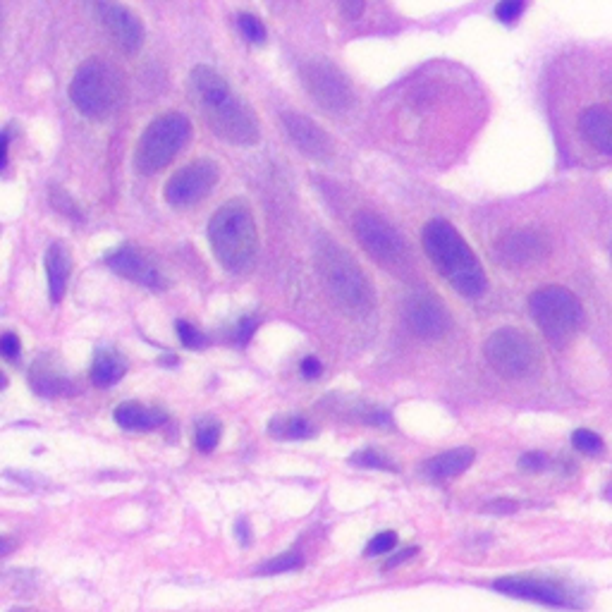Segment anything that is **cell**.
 <instances>
[{"instance_id":"obj_1","label":"cell","mask_w":612,"mask_h":612,"mask_svg":"<svg viewBox=\"0 0 612 612\" xmlns=\"http://www.w3.org/2000/svg\"><path fill=\"white\" fill-rule=\"evenodd\" d=\"M483 115V96L469 72L431 63L402 82L385 103L390 139L412 149L448 146Z\"/></svg>"},{"instance_id":"obj_2","label":"cell","mask_w":612,"mask_h":612,"mask_svg":"<svg viewBox=\"0 0 612 612\" xmlns=\"http://www.w3.org/2000/svg\"><path fill=\"white\" fill-rule=\"evenodd\" d=\"M558 77L569 96H577L572 132L584 149L612 158V48L577 44L558 55Z\"/></svg>"},{"instance_id":"obj_3","label":"cell","mask_w":612,"mask_h":612,"mask_svg":"<svg viewBox=\"0 0 612 612\" xmlns=\"http://www.w3.org/2000/svg\"><path fill=\"white\" fill-rule=\"evenodd\" d=\"M189 87L206 125L216 132V137L237 146H254L259 142L261 130L252 108L237 99L220 72L208 65H197L189 75Z\"/></svg>"},{"instance_id":"obj_4","label":"cell","mask_w":612,"mask_h":612,"mask_svg":"<svg viewBox=\"0 0 612 612\" xmlns=\"http://www.w3.org/2000/svg\"><path fill=\"white\" fill-rule=\"evenodd\" d=\"M426 256L431 259L436 271L448 280L450 287L462 297H481L486 292L488 280L483 266L469 242L459 235L455 225L448 220H431L421 235Z\"/></svg>"},{"instance_id":"obj_5","label":"cell","mask_w":612,"mask_h":612,"mask_svg":"<svg viewBox=\"0 0 612 612\" xmlns=\"http://www.w3.org/2000/svg\"><path fill=\"white\" fill-rule=\"evenodd\" d=\"M208 242L220 266L228 271L240 273L252 266L259 252V230L247 201L232 199L213 213L208 223Z\"/></svg>"},{"instance_id":"obj_6","label":"cell","mask_w":612,"mask_h":612,"mask_svg":"<svg viewBox=\"0 0 612 612\" xmlns=\"http://www.w3.org/2000/svg\"><path fill=\"white\" fill-rule=\"evenodd\" d=\"M316 261L333 302L350 316L369 314L373 302H376V295H373L369 278L361 271L359 263L354 261V256L345 247H340V244L321 240Z\"/></svg>"},{"instance_id":"obj_7","label":"cell","mask_w":612,"mask_h":612,"mask_svg":"<svg viewBox=\"0 0 612 612\" xmlns=\"http://www.w3.org/2000/svg\"><path fill=\"white\" fill-rule=\"evenodd\" d=\"M127 96V84L120 67L101 58L79 65L70 84V99L84 118L106 120L118 113Z\"/></svg>"},{"instance_id":"obj_8","label":"cell","mask_w":612,"mask_h":612,"mask_svg":"<svg viewBox=\"0 0 612 612\" xmlns=\"http://www.w3.org/2000/svg\"><path fill=\"white\" fill-rule=\"evenodd\" d=\"M529 309L541 333L555 347H567L577 338L581 323H584V309H581L579 297L562 285H548L536 290L529 297Z\"/></svg>"},{"instance_id":"obj_9","label":"cell","mask_w":612,"mask_h":612,"mask_svg":"<svg viewBox=\"0 0 612 612\" xmlns=\"http://www.w3.org/2000/svg\"><path fill=\"white\" fill-rule=\"evenodd\" d=\"M483 357L505 381L534 378L543 366L541 347L519 328H500L483 342Z\"/></svg>"},{"instance_id":"obj_10","label":"cell","mask_w":612,"mask_h":612,"mask_svg":"<svg viewBox=\"0 0 612 612\" xmlns=\"http://www.w3.org/2000/svg\"><path fill=\"white\" fill-rule=\"evenodd\" d=\"M192 137V122L182 113H163L146 127L134 151V168L142 175L161 173Z\"/></svg>"},{"instance_id":"obj_11","label":"cell","mask_w":612,"mask_h":612,"mask_svg":"<svg viewBox=\"0 0 612 612\" xmlns=\"http://www.w3.org/2000/svg\"><path fill=\"white\" fill-rule=\"evenodd\" d=\"M352 228L361 249H364L378 266H383L385 271L397 275H405L409 271L412 259H409L407 244L388 220L373 211H359L352 220Z\"/></svg>"},{"instance_id":"obj_12","label":"cell","mask_w":612,"mask_h":612,"mask_svg":"<svg viewBox=\"0 0 612 612\" xmlns=\"http://www.w3.org/2000/svg\"><path fill=\"white\" fill-rule=\"evenodd\" d=\"M302 82L316 106L330 115H345L354 106V89L328 60H311L302 67Z\"/></svg>"},{"instance_id":"obj_13","label":"cell","mask_w":612,"mask_h":612,"mask_svg":"<svg viewBox=\"0 0 612 612\" xmlns=\"http://www.w3.org/2000/svg\"><path fill=\"white\" fill-rule=\"evenodd\" d=\"M220 168L208 158L194 161L180 168L165 182V201L175 208H187L199 204L218 185Z\"/></svg>"},{"instance_id":"obj_14","label":"cell","mask_w":612,"mask_h":612,"mask_svg":"<svg viewBox=\"0 0 612 612\" xmlns=\"http://www.w3.org/2000/svg\"><path fill=\"white\" fill-rule=\"evenodd\" d=\"M87 5L99 20L108 39L120 48L122 53H137L144 44V27L139 17L118 0H87Z\"/></svg>"},{"instance_id":"obj_15","label":"cell","mask_w":612,"mask_h":612,"mask_svg":"<svg viewBox=\"0 0 612 612\" xmlns=\"http://www.w3.org/2000/svg\"><path fill=\"white\" fill-rule=\"evenodd\" d=\"M493 254L507 268H534L548 259L550 240L541 230L517 228L495 240Z\"/></svg>"},{"instance_id":"obj_16","label":"cell","mask_w":612,"mask_h":612,"mask_svg":"<svg viewBox=\"0 0 612 612\" xmlns=\"http://www.w3.org/2000/svg\"><path fill=\"white\" fill-rule=\"evenodd\" d=\"M402 314H405L407 328L421 340H440L452 328V318L445 304L436 295H428V292L409 295Z\"/></svg>"},{"instance_id":"obj_17","label":"cell","mask_w":612,"mask_h":612,"mask_svg":"<svg viewBox=\"0 0 612 612\" xmlns=\"http://www.w3.org/2000/svg\"><path fill=\"white\" fill-rule=\"evenodd\" d=\"M110 271H115L122 278L139 283L149 290H165L168 280L163 278L161 268H156L146 256L134 247H120L106 256Z\"/></svg>"},{"instance_id":"obj_18","label":"cell","mask_w":612,"mask_h":612,"mask_svg":"<svg viewBox=\"0 0 612 612\" xmlns=\"http://www.w3.org/2000/svg\"><path fill=\"white\" fill-rule=\"evenodd\" d=\"M283 125L287 137L292 139V144H295L306 158L326 161V158L333 156V142H330L326 130H323L321 125H316L311 118H306L302 113H285Z\"/></svg>"},{"instance_id":"obj_19","label":"cell","mask_w":612,"mask_h":612,"mask_svg":"<svg viewBox=\"0 0 612 612\" xmlns=\"http://www.w3.org/2000/svg\"><path fill=\"white\" fill-rule=\"evenodd\" d=\"M495 589L507 593L512 598H524V601H536L543 605H555V608H565L572 605L569 593L560 584L536 577H503L495 579Z\"/></svg>"},{"instance_id":"obj_20","label":"cell","mask_w":612,"mask_h":612,"mask_svg":"<svg viewBox=\"0 0 612 612\" xmlns=\"http://www.w3.org/2000/svg\"><path fill=\"white\" fill-rule=\"evenodd\" d=\"M72 259L63 242H53L46 249V275H48V295L51 302L58 304L65 297L67 283H70Z\"/></svg>"},{"instance_id":"obj_21","label":"cell","mask_w":612,"mask_h":612,"mask_svg":"<svg viewBox=\"0 0 612 612\" xmlns=\"http://www.w3.org/2000/svg\"><path fill=\"white\" fill-rule=\"evenodd\" d=\"M474 457H476V452L471 448L448 450V452H443V455L428 459L424 471L431 476V479L448 481V479H455V476H462L464 471L474 464Z\"/></svg>"},{"instance_id":"obj_22","label":"cell","mask_w":612,"mask_h":612,"mask_svg":"<svg viewBox=\"0 0 612 612\" xmlns=\"http://www.w3.org/2000/svg\"><path fill=\"white\" fill-rule=\"evenodd\" d=\"M113 416L125 431H153V428H161L168 421V416L161 409L137 405V402H125V405L115 409Z\"/></svg>"},{"instance_id":"obj_23","label":"cell","mask_w":612,"mask_h":612,"mask_svg":"<svg viewBox=\"0 0 612 612\" xmlns=\"http://www.w3.org/2000/svg\"><path fill=\"white\" fill-rule=\"evenodd\" d=\"M127 364L120 354L110 350H99L94 357V366H91V381L99 388H108V385L118 383L125 376Z\"/></svg>"},{"instance_id":"obj_24","label":"cell","mask_w":612,"mask_h":612,"mask_svg":"<svg viewBox=\"0 0 612 612\" xmlns=\"http://www.w3.org/2000/svg\"><path fill=\"white\" fill-rule=\"evenodd\" d=\"M268 433L278 440H304L316 436V428L304 416H275L268 424Z\"/></svg>"},{"instance_id":"obj_25","label":"cell","mask_w":612,"mask_h":612,"mask_svg":"<svg viewBox=\"0 0 612 612\" xmlns=\"http://www.w3.org/2000/svg\"><path fill=\"white\" fill-rule=\"evenodd\" d=\"M29 381H32L34 393H39L44 397H60V395L75 393V385H72L70 378L60 376V373H55V371L39 369V366H34Z\"/></svg>"},{"instance_id":"obj_26","label":"cell","mask_w":612,"mask_h":612,"mask_svg":"<svg viewBox=\"0 0 612 612\" xmlns=\"http://www.w3.org/2000/svg\"><path fill=\"white\" fill-rule=\"evenodd\" d=\"M335 3V15L338 20L354 24L364 20L366 10H369V0H333Z\"/></svg>"},{"instance_id":"obj_27","label":"cell","mask_w":612,"mask_h":612,"mask_svg":"<svg viewBox=\"0 0 612 612\" xmlns=\"http://www.w3.org/2000/svg\"><path fill=\"white\" fill-rule=\"evenodd\" d=\"M220 424L216 419H204L197 424V448L201 452H213L218 448Z\"/></svg>"},{"instance_id":"obj_28","label":"cell","mask_w":612,"mask_h":612,"mask_svg":"<svg viewBox=\"0 0 612 612\" xmlns=\"http://www.w3.org/2000/svg\"><path fill=\"white\" fill-rule=\"evenodd\" d=\"M572 445L579 452H584V455H598L603 450V438L589 431V428H579V431H574Z\"/></svg>"},{"instance_id":"obj_29","label":"cell","mask_w":612,"mask_h":612,"mask_svg":"<svg viewBox=\"0 0 612 612\" xmlns=\"http://www.w3.org/2000/svg\"><path fill=\"white\" fill-rule=\"evenodd\" d=\"M352 462L359 467H371V469H385V471H397L393 459L385 457L378 450H361L357 455H352Z\"/></svg>"},{"instance_id":"obj_30","label":"cell","mask_w":612,"mask_h":612,"mask_svg":"<svg viewBox=\"0 0 612 612\" xmlns=\"http://www.w3.org/2000/svg\"><path fill=\"white\" fill-rule=\"evenodd\" d=\"M51 206L55 208V211L63 213V216L72 218V220L82 218V213H79V206L75 204V199H72L70 194H67L65 189H60V187H51Z\"/></svg>"},{"instance_id":"obj_31","label":"cell","mask_w":612,"mask_h":612,"mask_svg":"<svg viewBox=\"0 0 612 612\" xmlns=\"http://www.w3.org/2000/svg\"><path fill=\"white\" fill-rule=\"evenodd\" d=\"M302 555L299 553H283L278 555V558H273L271 562H266L259 572L261 574H283V572H292V569L302 567Z\"/></svg>"},{"instance_id":"obj_32","label":"cell","mask_w":612,"mask_h":612,"mask_svg":"<svg viewBox=\"0 0 612 612\" xmlns=\"http://www.w3.org/2000/svg\"><path fill=\"white\" fill-rule=\"evenodd\" d=\"M237 27H240L244 39L252 41V44H263L266 41V29H263V24L254 15L237 17Z\"/></svg>"},{"instance_id":"obj_33","label":"cell","mask_w":612,"mask_h":612,"mask_svg":"<svg viewBox=\"0 0 612 612\" xmlns=\"http://www.w3.org/2000/svg\"><path fill=\"white\" fill-rule=\"evenodd\" d=\"M177 335H180L182 345L189 347V350H201V347H206V335L201 333V330H197L192 326V323L187 321H177Z\"/></svg>"},{"instance_id":"obj_34","label":"cell","mask_w":612,"mask_h":612,"mask_svg":"<svg viewBox=\"0 0 612 612\" xmlns=\"http://www.w3.org/2000/svg\"><path fill=\"white\" fill-rule=\"evenodd\" d=\"M397 546V534L395 531H383V534H376L366 546V555L373 558V555H388L393 553V548Z\"/></svg>"},{"instance_id":"obj_35","label":"cell","mask_w":612,"mask_h":612,"mask_svg":"<svg viewBox=\"0 0 612 612\" xmlns=\"http://www.w3.org/2000/svg\"><path fill=\"white\" fill-rule=\"evenodd\" d=\"M0 357L17 359L20 357V338L15 333L0 335Z\"/></svg>"},{"instance_id":"obj_36","label":"cell","mask_w":612,"mask_h":612,"mask_svg":"<svg viewBox=\"0 0 612 612\" xmlns=\"http://www.w3.org/2000/svg\"><path fill=\"white\" fill-rule=\"evenodd\" d=\"M519 467L524 471H543L548 467V457L543 452H526V455L519 459Z\"/></svg>"},{"instance_id":"obj_37","label":"cell","mask_w":612,"mask_h":612,"mask_svg":"<svg viewBox=\"0 0 612 612\" xmlns=\"http://www.w3.org/2000/svg\"><path fill=\"white\" fill-rule=\"evenodd\" d=\"M256 326H259L256 318H242V321L237 323V342H240V345H247V342L252 340Z\"/></svg>"},{"instance_id":"obj_38","label":"cell","mask_w":612,"mask_h":612,"mask_svg":"<svg viewBox=\"0 0 612 612\" xmlns=\"http://www.w3.org/2000/svg\"><path fill=\"white\" fill-rule=\"evenodd\" d=\"M299 369H302V376L309 378V381H311V378L321 376V361H318L316 357H306Z\"/></svg>"},{"instance_id":"obj_39","label":"cell","mask_w":612,"mask_h":612,"mask_svg":"<svg viewBox=\"0 0 612 612\" xmlns=\"http://www.w3.org/2000/svg\"><path fill=\"white\" fill-rule=\"evenodd\" d=\"M416 553H419V548H407V550H402V553H397L395 558H390L388 562H385V569H393V567H397V565H402V562H407L409 558H414Z\"/></svg>"},{"instance_id":"obj_40","label":"cell","mask_w":612,"mask_h":612,"mask_svg":"<svg viewBox=\"0 0 612 612\" xmlns=\"http://www.w3.org/2000/svg\"><path fill=\"white\" fill-rule=\"evenodd\" d=\"M8 146H10V132L3 130L0 132V170H5V165H8Z\"/></svg>"},{"instance_id":"obj_41","label":"cell","mask_w":612,"mask_h":612,"mask_svg":"<svg viewBox=\"0 0 612 612\" xmlns=\"http://www.w3.org/2000/svg\"><path fill=\"white\" fill-rule=\"evenodd\" d=\"M17 543L12 541L10 536H0V558H5V555H10L12 550H15Z\"/></svg>"},{"instance_id":"obj_42","label":"cell","mask_w":612,"mask_h":612,"mask_svg":"<svg viewBox=\"0 0 612 612\" xmlns=\"http://www.w3.org/2000/svg\"><path fill=\"white\" fill-rule=\"evenodd\" d=\"M237 534H240V541L244 543V546H247V543H249V531H247V522H244V519H240V522H237Z\"/></svg>"},{"instance_id":"obj_43","label":"cell","mask_w":612,"mask_h":612,"mask_svg":"<svg viewBox=\"0 0 612 612\" xmlns=\"http://www.w3.org/2000/svg\"><path fill=\"white\" fill-rule=\"evenodd\" d=\"M488 510H493V512H514V510H517V505H514V503H498V505L488 507Z\"/></svg>"},{"instance_id":"obj_44","label":"cell","mask_w":612,"mask_h":612,"mask_svg":"<svg viewBox=\"0 0 612 612\" xmlns=\"http://www.w3.org/2000/svg\"><path fill=\"white\" fill-rule=\"evenodd\" d=\"M5 388H8V378H5L3 373H0V390H5Z\"/></svg>"},{"instance_id":"obj_45","label":"cell","mask_w":612,"mask_h":612,"mask_svg":"<svg viewBox=\"0 0 612 612\" xmlns=\"http://www.w3.org/2000/svg\"><path fill=\"white\" fill-rule=\"evenodd\" d=\"M0 27H3V15H0Z\"/></svg>"}]
</instances>
